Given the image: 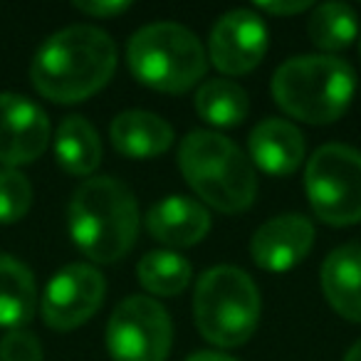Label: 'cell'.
I'll list each match as a JSON object with an SVG mask.
<instances>
[{"instance_id":"1","label":"cell","mask_w":361,"mask_h":361,"mask_svg":"<svg viewBox=\"0 0 361 361\" xmlns=\"http://www.w3.org/2000/svg\"><path fill=\"white\" fill-rule=\"evenodd\" d=\"M116 70L114 40L102 27L70 25L35 52L30 77L42 97L62 104L97 94Z\"/></svg>"},{"instance_id":"2","label":"cell","mask_w":361,"mask_h":361,"mask_svg":"<svg viewBox=\"0 0 361 361\" xmlns=\"http://www.w3.org/2000/svg\"><path fill=\"white\" fill-rule=\"evenodd\" d=\"M72 240L94 262H116L134 247L139 235V203L111 176L87 178L75 191L67 211Z\"/></svg>"},{"instance_id":"3","label":"cell","mask_w":361,"mask_h":361,"mask_svg":"<svg viewBox=\"0 0 361 361\" xmlns=\"http://www.w3.org/2000/svg\"><path fill=\"white\" fill-rule=\"evenodd\" d=\"M178 166L193 193L221 213L247 211L257 196L250 159L216 131H191L180 141Z\"/></svg>"},{"instance_id":"4","label":"cell","mask_w":361,"mask_h":361,"mask_svg":"<svg viewBox=\"0 0 361 361\" xmlns=\"http://www.w3.org/2000/svg\"><path fill=\"white\" fill-rule=\"evenodd\" d=\"M356 75L349 62L331 55H300L277 67L272 97L292 119L331 124L349 109Z\"/></svg>"},{"instance_id":"5","label":"cell","mask_w":361,"mask_h":361,"mask_svg":"<svg viewBox=\"0 0 361 361\" xmlns=\"http://www.w3.org/2000/svg\"><path fill=\"white\" fill-rule=\"evenodd\" d=\"M129 70L141 85L166 94H183L206 75V50L178 23H151L136 30L126 45Z\"/></svg>"},{"instance_id":"6","label":"cell","mask_w":361,"mask_h":361,"mask_svg":"<svg viewBox=\"0 0 361 361\" xmlns=\"http://www.w3.org/2000/svg\"><path fill=\"white\" fill-rule=\"evenodd\" d=\"M260 292L245 270L218 265L203 272L193 295L196 326L211 344L233 349L255 334L260 322Z\"/></svg>"},{"instance_id":"7","label":"cell","mask_w":361,"mask_h":361,"mask_svg":"<svg viewBox=\"0 0 361 361\" xmlns=\"http://www.w3.org/2000/svg\"><path fill=\"white\" fill-rule=\"evenodd\" d=\"M305 191L317 218L334 228L361 223V154L326 144L307 161Z\"/></svg>"},{"instance_id":"8","label":"cell","mask_w":361,"mask_h":361,"mask_svg":"<svg viewBox=\"0 0 361 361\" xmlns=\"http://www.w3.org/2000/svg\"><path fill=\"white\" fill-rule=\"evenodd\" d=\"M171 317L156 300L131 295L116 305L106 324V349L114 361H166L171 351Z\"/></svg>"},{"instance_id":"9","label":"cell","mask_w":361,"mask_h":361,"mask_svg":"<svg viewBox=\"0 0 361 361\" xmlns=\"http://www.w3.org/2000/svg\"><path fill=\"white\" fill-rule=\"evenodd\" d=\"M104 292L106 282L97 267L85 262L62 267L42 292V319L52 329H75L94 317V312L102 307Z\"/></svg>"},{"instance_id":"10","label":"cell","mask_w":361,"mask_h":361,"mask_svg":"<svg viewBox=\"0 0 361 361\" xmlns=\"http://www.w3.org/2000/svg\"><path fill=\"white\" fill-rule=\"evenodd\" d=\"M267 52V25L252 11H231L218 18L208 40V60L228 77L252 72Z\"/></svg>"},{"instance_id":"11","label":"cell","mask_w":361,"mask_h":361,"mask_svg":"<svg viewBox=\"0 0 361 361\" xmlns=\"http://www.w3.org/2000/svg\"><path fill=\"white\" fill-rule=\"evenodd\" d=\"M50 141L47 114L23 94H0V164H30Z\"/></svg>"},{"instance_id":"12","label":"cell","mask_w":361,"mask_h":361,"mask_svg":"<svg viewBox=\"0 0 361 361\" xmlns=\"http://www.w3.org/2000/svg\"><path fill=\"white\" fill-rule=\"evenodd\" d=\"M314 245V226L300 213H285L255 231L250 255L257 267L270 272H287L300 265Z\"/></svg>"},{"instance_id":"13","label":"cell","mask_w":361,"mask_h":361,"mask_svg":"<svg viewBox=\"0 0 361 361\" xmlns=\"http://www.w3.org/2000/svg\"><path fill=\"white\" fill-rule=\"evenodd\" d=\"M146 231L169 247L198 245L211 231L206 206L186 196H169L146 213Z\"/></svg>"},{"instance_id":"14","label":"cell","mask_w":361,"mask_h":361,"mask_svg":"<svg viewBox=\"0 0 361 361\" xmlns=\"http://www.w3.org/2000/svg\"><path fill=\"white\" fill-rule=\"evenodd\" d=\"M247 149H250L252 164L260 171L272 176H287L302 166L307 144L295 124L270 116L250 131Z\"/></svg>"},{"instance_id":"15","label":"cell","mask_w":361,"mask_h":361,"mask_svg":"<svg viewBox=\"0 0 361 361\" xmlns=\"http://www.w3.org/2000/svg\"><path fill=\"white\" fill-rule=\"evenodd\" d=\"M322 290L336 314L361 324V245H341L326 255Z\"/></svg>"},{"instance_id":"16","label":"cell","mask_w":361,"mask_h":361,"mask_svg":"<svg viewBox=\"0 0 361 361\" xmlns=\"http://www.w3.org/2000/svg\"><path fill=\"white\" fill-rule=\"evenodd\" d=\"M109 136L114 149L129 159H156L173 144V129L169 121L144 109L121 111L111 121Z\"/></svg>"},{"instance_id":"17","label":"cell","mask_w":361,"mask_h":361,"mask_svg":"<svg viewBox=\"0 0 361 361\" xmlns=\"http://www.w3.org/2000/svg\"><path fill=\"white\" fill-rule=\"evenodd\" d=\"M37 290L32 272L16 257L0 252V326L23 329L32 319Z\"/></svg>"},{"instance_id":"18","label":"cell","mask_w":361,"mask_h":361,"mask_svg":"<svg viewBox=\"0 0 361 361\" xmlns=\"http://www.w3.org/2000/svg\"><path fill=\"white\" fill-rule=\"evenodd\" d=\"M55 154L65 171L75 176H90L102 161L99 134L85 116H67L57 129Z\"/></svg>"},{"instance_id":"19","label":"cell","mask_w":361,"mask_h":361,"mask_svg":"<svg viewBox=\"0 0 361 361\" xmlns=\"http://www.w3.org/2000/svg\"><path fill=\"white\" fill-rule=\"evenodd\" d=\"M247 94L231 80H208L196 94V111L203 121L218 129L240 126L247 116Z\"/></svg>"},{"instance_id":"20","label":"cell","mask_w":361,"mask_h":361,"mask_svg":"<svg viewBox=\"0 0 361 361\" xmlns=\"http://www.w3.org/2000/svg\"><path fill=\"white\" fill-rule=\"evenodd\" d=\"M307 35L324 52L346 50L359 37V18L346 3H324L312 13Z\"/></svg>"},{"instance_id":"21","label":"cell","mask_w":361,"mask_h":361,"mask_svg":"<svg viewBox=\"0 0 361 361\" xmlns=\"http://www.w3.org/2000/svg\"><path fill=\"white\" fill-rule=\"evenodd\" d=\"M139 282L146 292L159 297H176L191 282V262L171 250H151L136 267Z\"/></svg>"},{"instance_id":"22","label":"cell","mask_w":361,"mask_h":361,"mask_svg":"<svg viewBox=\"0 0 361 361\" xmlns=\"http://www.w3.org/2000/svg\"><path fill=\"white\" fill-rule=\"evenodd\" d=\"M32 203V186L18 169H0V223L20 221Z\"/></svg>"},{"instance_id":"23","label":"cell","mask_w":361,"mask_h":361,"mask_svg":"<svg viewBox=\"0 0 361 361\" xmlns=\"http://www.w3.org/2000/svg\"><path fill=\"white\" fill-rule=\"evenodd\" d=\"M0 361H42V344L32 331L11 329L0 339Z\"/></svg>"},{"instance_id":"24","label":"cell","mask_w":361,"mask_h":361,"mask_svg":"<svg viewBox=\"0 0 361 361\" xmlns=\"http://www.w3.org/2000/svg\"><path fill=\"white\" fill-rule=\"evenodd\" d=\"M77 11L87 13L92 18H114L119 13H126L129 11V3H111V0H102V3H75Z\"/></svg>"},{"instance_id":"25","label":"cell","mask_w":361,"mask_h":361,"mask_svg":"<svg viewBox=\"0 0 361 361\" xmlns=\"http://www.w3.org/2000/svg\"><path fill=\"white\" fill-rule=\"evenodd\" d=\"M257 8L267 16H297V13H305L310 3L307 0H300V3H257Z\"/></svg>"},{"instance_id":"26","label":"cell","mask_w":361,"mask_h":361,"mask_svg":"<svg viewBox=\"0 0 361 361\" xmlns=\"http://www.w3.org/2000/svg\"><path fill=\"white\" fill-rule=\"evenodd\" d=\"M186 361H238V359L221 354V351H196V354H191Z\"/></svg>"},{"instance_id":"27","label":"cell","mask_w":361,"mask_h":361,"mask_svg":"<svg viewBox=\"0 0 361 361\" xmlns=\"http://www.w3.org/2000/svg\"><path fill=\"white\" fill-rule=\"evenodd\" d=\"M344 361H361V339L356 341L354 346H351L349 351H346V356H344Z\"/></svg>"},{"instance_id":"28","label":"cell","mask_w":361,"mask_h":361,"mask_svg":"<svg viewBox=\"0 0 361 361\" xmlns=\"http://www.w3.org/2000/svg\"><path fill=\"white\" fill-rule=\"evenodd\" d=\"M359 55H361V37H359Z\"/></svg>"}]
</instances>
